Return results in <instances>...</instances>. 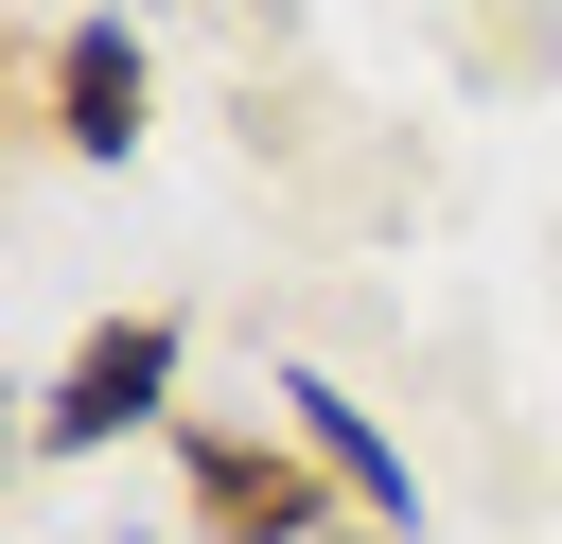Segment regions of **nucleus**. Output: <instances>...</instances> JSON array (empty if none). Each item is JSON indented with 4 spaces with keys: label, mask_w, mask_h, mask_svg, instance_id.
<instances>
[{
    "label": "nucleus",
    "mask_w": 562,
    "mask_h": 544,
    "mask_svg": "<svg viewBox=\"0 0 562 544\" xmlns=\"http://www.w3.org/2000/svg\"><path fill=\"white\" fill-rule=\"evenodd\" d=\"M334 544H386V526H334Z\"/></svg>",
    "instance_id": "5"
},
{
    "label": "nucleus",
    "mask_w": 562,
    "mask_h": 544,
    "mask_svg": "<svg viewBox=\"0 0 562 544\" xmlns=\"http://www.w3.org/2000/svg\"><path fill=\"white\" fill-rule=\"evenodd\" d=\"M281 439H299V456L334 474V509H351V526L422 544V474H404V439H386V421H369V404H351L334 369H281Z\"/></svg>",
    "instance_id": "4"
},
{
    "label": "nucleus",
    "mask_w": 562,
    "mask_h": 544,
    "mask_svg": "<svg viewBox=\"0 0 562 544\" xmlns=\"http://www.w3.org/2000/svg\"><path fill=\"white\" fill-rule=\"evenodd\" d=\"M140 123H158L140 18H70V35L35 53V140H53V158H140Z\"/></svg>",
    "instance_id": "3"
},
{
    "label": "nucleus",
    "mask_w": 562,
    "mask_h": 544,
    "mask_svg": "<svg viewBox=\"0 0 562 544\" xmlns=\"http://www.w3.org/2000/svg\"><path fill=\"white\" fill-rule=\"evenodd\" d=\"M176 509H193V544H334L351 526L334 474L299 439H246V421H176Z\"/></svg>",
    "instance_id": "1"
},
{
    "label": "nucleus",
    "mask_w": 562,
    "mask_h": 544,
    "mask_svg": "<svg viewBox=\"0 0 562 544\" xmlns=\"http://www.w3.org/2000/svg\"><path fill=\"white\" fill-rule=\"evenodd\" d=\"M176 369H193V333L140 298V316H105L70 369H53V404H35V456L70 474V456H105V439H158L176 421Z\"/></svg>",
    "instance_id": "2"
}]
</instances>
